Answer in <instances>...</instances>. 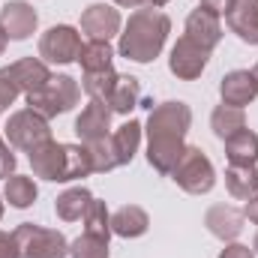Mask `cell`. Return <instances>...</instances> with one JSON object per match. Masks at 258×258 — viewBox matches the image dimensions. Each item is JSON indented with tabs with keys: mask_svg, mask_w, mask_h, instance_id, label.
Instances as JSON below:
<instances>
[{
	"mask_svg": "<svg viewBox=\"0 0 258 258\" xmlns=\"http://www.w3.org/2000/svg\"><path fill=\"white\" fill-rule=\"evenodd\" d=\"M243 216H246L249 222H255V225H258V195H252V198L246 201V207H243Z\"/></svg>",
	"mask_w": 258,
	"mask_h": 258,
	"instance_id": "cell-36",
	"label": "cell"
},
{
	"mask_svg": "<svg viewBox=\"0 0 258 258\" xmlns=\"http://www.w3.org/2000/svg\"><path fill=\"white\" fill-rule=\"evenodd\" d=\"M6 138H9L12 147L30 153V150H36L39 144L51 141V126H48V120H45L39 111L21 108V111H15V114L9 117V123H6Z\"/></svg>",
	"mask_w": 258,
	"mask_h": 258,
	"instance_id": "cell-7",
	"label": "cell"
},
{
	"mask_svg": "<svg viewBox=\"0 0 258 258\" xmlns=\"http://www.w3.org/2000/svg\"><path fill=\"white\" fill-rule=\"evenodd\" d=\"M69 258H108V240L93 237V234H81L69 243Z\"/></svg>",
	"mask_w": 258,
	"mask_h": 258,
	"instance_id": "cell-30",
	"label": "cell"
},
{
	"mask_svg": "<svg viewBox=\"0 0 258 258\" xmlns=\"http://www.w3.org/2000/svg\"><path fill=\"white\" fill-rule=\"evenodd\" d=\"M183 36H189L195 45H201L204 51H213V48L219 45V39H222L219 15L210 12V9H204V6L192 9L189 18H186V33H183Z\"/></svg>",
	"mask_w": 258,
	"mask_h": 258,
	"instance_id": "cell-13",
	"label": "cell"
},
{
	"mask_svg": "<svg viewBox=\"0 0 258 258\" xmlns=\"http://www.w3.org/2000/svg\"><path fill=\"white\" fill-rule=\"evenodd\" d=\"M252 75H255V81H258V63H255V69H252Z\"/></svg>",
	"mask_w": 258,
	"mask_h": 258,
	"instance_id": "cell-41",
	"label": "cell"
},
{
	"mask_svg": "<svg viewBox=\"0 0 258 258\" xmlns=\"http://www.w3.org/2000/svg\"><path fill=\"white\" fill-rule=\"evenodd\" d=\"M120 27H123L120 12H117L114 6H108V3H93V6H87V9L81 12V30H84L90 39L108 42L111 36L120 33Z\"/></svg>",
	"mask_w": 258,
	"mask_h": 258,
	"instance_id": "cell-10",
	"label": "cell"
},
{
	"mask_svg": "<svg viewBox=\"0 0 258 258\" xmlns=\"http://www.w3.org/2000/svg\"><path fill=\"white\" fill-rule=\"evenodd\" d=\"M114 81H117V72H114V66H111V69H99V72H84L81 87H84V93H87L90 99L108 102V93H111Z\"/></svg>",
	"mask_w": 258,
	"mask_h": 258,
	"instance_id": "cell-28",
	"label": "cell"
},
{
	"mask_svg": "<svg viewBox=\"0 0 258 258\" xmlns=\"http://www.w3.org/2000/svg\"><path fill=\"white\" fill-rule=\"evenodd\" d=\"M219 258H255V252H252L249 246H243V243H228V246L219 252Z\"/></svg>",
	"mask_w": 258,
	"mask_h": 258,
	"instance_id": "cell-33",
	"label": "cell"
},
{
	"mask_svg": "<svg viewBox=\"0 0 258 258\" xmlns=\"http://www.w3.org/2000/svg\"><path fill=\"white\" fill-rule=\"evenodd\" d=\"M141 132L144 126L138 120H126L123 126H117V132L111 135V144H114V156H117V168L129 165L138 153V144H141Z\"/></svg>",
	"mask_w": 258,
	"mask_h": 258,
	"instance_id": "cell-21",
	"label": "cell"
},
{
	"mask_svg": "<svg viewBox=\"0 0 258 258\" xmlns=\"http://www.w3.org/2000/svg\"><path fill=\"white\" fill-rule=\"evenodd\" d=\"M210 60V51H204L201 45H195L189 36H180L171 48V57H168V69L180 78V81H195Z\"/></svg>",
	"mask_w": 258,
	"mask_h": 258,
	"instance_id": "cell-9",
	"label": "cell"
},
{
	"mask_svg": "<svg viewBox=\"0 0 258 258\" xmlns=\"http://www.w3.org/2000/svg\"><path fill=\"white\" fill-rule=\"evenodd\" d=\"M36 183L30 180V177H24V174H9L6 177V186H3V198L12 204V207H18V210H24V207H30L33 201H36Z\"/></svg>",
	"mask_w": 258,
	"mask_h": 258,
	"instance_id": "cell-26",
	"label": "cell"
},
{
	"mask_svg": "<svg viewBox=\"0 0 258 258\" xmlns=\"http://www.w3.org/2000/svg\"><path fill=\"white\" fill-rule=\"evenodd\" d=\"M231 3H234V0H201L198 6H204V9H210V12H216V15H225V12L231 9Z\"/></svg>",
	"mask_w": 258,
	"mask_h": 258,
	"instance_id": "cell-35",
	"label": "cell"
},
{
	"mask_svg": "<svg viewBox=\"0 0 258 258\" xmlns=\"http://www.w3.org/2000/svg\"><path fill=\"white\" fill-rule=\"evenodd\" d=\"M114 3L123 9H141V0H114Z\"/></svg>",
	"mask_w": 258,
	"mask_h": 258,
	"instance_id": "cell-37",
	"label": "cell"
},
{
	"mask_svg": "<svg viewBox=\"0 0 258 258\" xmlns=\"http://www.w3.org/2000/svg\"><path fill=\"white\" fill-rule=\"evenodd\" d=\"M225 189L234 198H240V201H249L252 195H258L255 165H228V171H225Z\"/></svg>",
	"mask_w": 258,
	"mask_h": 258,
	"instance_id": "cell-22",
	"label": "cell"
},
{
	"mask_svg": "<svg viewBox=\"0 0 258 258\" xmlns=\"http://www.w3.org/2000/svg\"><path fill=\"white\" fill-rule=\"evenodd\" d=\"M225 21L240 42L258 45V0H234L225 12Z\"/></svg>",
	"mask_w": 258,
	"mask_h": 258,
	"instance_id": "cell-15",
	"label": "cell"
},
{
	"mask_svg": "<svg viewBox=\"0 0 258 258\" xmlns=\"http://www.w3.org/2000/svg\"><path fill=\"white\" fill-rule=\"evenodd\" d=\"M189 126H192V108L180 99H171V102L150 108L144 132H147V162L153 171L171 174L180 153L186 150L183 138H186Z\"/></svg>",
	"mask_w": 258,
	"mask_h": 258,
	"instance_id": "cell-1",
	"label": "cell"
},
{
	"mask_svg": "<svg viewBox=\"0 0 258 258\" xmlns=\"http://www.w3.org/2000/svg\"><path fill=\"white\" fill-rule=\"evenodd\" d=\"M243 213L240 210H234L231 204H213L207 213H204V225H207V231L213 234V237H219V240H234L240 231H243Z\"/></svg>",
	"mask_w": 258,
	"mask_h": 258,
	"instance_id": "cell-16",
	"label": "cell"
},
{
	"mask_svg": "<svg viewBox=\"0 0 258 258\" xmlns=\"http://www.w3.org/2000/svg\"><path fill=\"white\" fill-rule=\"evenodd\" d=\"M9 69H12V75H15V81H18V87H21L24 96L33 93V90H39V87H45V81L51 78L48 66L42 63V60H36V57H21V60L9 63Z\"/></svg>",
	"mask_w": 258,
	"mask_h": 258,
	"instance_id": "cell-19",
	"label": "cell"
},
{
	"mask_svg": "<svg viewBox=\"0 0 258 258\" xmlns=\"http://www.w3.org/2000/svg\"><path fill=\"white\" fill-rule=\"evenodd\" d=\"M36 24H39V15H36V9H33L30 3H24V0H9V3L0 9V27H3V33H6L9 39H15V42L33 36Z\"/></svg>",
	"mask_w": 258,
	"mask_h": 258,
	"instance_id": "cell-11",
	"label": "cell"
},
{
	"mask_svg": "<svg viewBox=\"0 0 258 258\" xmlns=\"http://www.w3.org/2000/svg\"><path fill=\"white\" fill-rule=\"evenodd\" d=\"M87 153H90V162H93V171L96 174H105L111 168H117V156H114V144H111V135L93 141V144H84Z\"/></svg>",
	"mask_w": 258,
	"mask_h": 258,
	"instance_id": "cell-29",
	"label": "cell"
},
{
	"mask_svg": "<svg viewBox=\"0 0 258 258\" xmlns=\"http://www.w3.org/2000/svg\"><path fill=\"white\" fill-rule=\"evenodd\" d=\"M210 129L216 132V138H231V135H237L240 129H246V114H243V108H234V105H216L213 108V114H210Z\"/></svg>",
	"mask_w": 258,
	"mask_h": 258,
	"instance_id": "cell-23",
	"label": "cell"
},
{
	"mask_svg": "<svg viewBox=\"0 0 258 258\" xmlns=\"http://www.w3.org/2000/svg\"><path fill=\"white\" fill-rule=\"evenodd\" d=\"M24 99H27V105H30L33 111H39L45 120H51V117L66 114V111H72V108L78 105L81 87H78V81L69 78V75H51V78L45 81V87L27 93Z\"/></svg>",
	"mask_w": 258,
	"mask_h": 258,
	"instance_id": "cell-4",
	"label": "cell"
},
{
	"mask_svg": "<svg viewBox=\"0 0 258 258\" xmlns=\"http://www.w3.org/2000/svg\"><path fill=\"white\" fill-rule=\"evenodd\" d=\"M114 60V48L102 39H87L78 51V63L84 72H99V69H111Z\"/></svg>",
	"mask_w": 258,
	"mask_h": 258,
	"instance_id": "cell-24",
	"label": "cell"
},
{
	"mask_svg": "<svg viewBox=\"0 0 258 258\" xmlns=\"http://www.w3.org/2000/svg\"><path fill=\"white\" fill-rule=\"evenodd\" d=\"M108 126H111V108L99 99H90L84 105V111L75 117V135L81 138V144H93V141L105 138Z\"/></svg>",
	"mask_w": 258,
	"mask_h": 258,
	"instance_id": "cell-12",
	"label": "cell"
},
{
	"mask_svg": "<svg viewBox=\"0 0 258 258\" xmlns=\"http://www.w3.org/2000/svg\"><path fill=\"white\" fill-rule=\"evenodd\" d=\"M81 33L69 24H54L39 36V57H45L48 63H72L78 60L81 51Z\"/></svg>",
	"mask_w": 258,
	"mask_h": 258,
	"instance_id": "cell-8",
	"label": "cell"
},
{
	"mask_svg": "<svg viewBox=\"0 0 258 258\" xmlns=\"http://www.w3.org/2000/svg\"><path fill=\"white\" fill-rule=\"evenodd\" d=\"M30 168L36 177L54 183H69L93 174V162L84 144H57L54 138L30 150Z\"/></svg>",
	"mask_w": 258,
	"mask_h": 258,
	"instance_id": "cell-3",
	"label": "cell"
},
{
	"mask_svg": "<svg viewBox=\"0 0 258 258\" xmlns=\"http://www.w3.org/2000/svg\"><path fill=\"white\" fill-rule=\"evenodd\" d=\"M18 93H21V87H18V81H15V75H12V69L3 66V69H0V111H6V108L18 99Z\"/></svg>",
	"mask_w": 258,
	"mask_h": 258,
	"instance_id": "cell-31",
	"label": "cell"
},
{
	"mask_svg": "<svg viewBox=\"0 0 258 258\" xmlns=\"http://www.w3.org/2000/svg\"><path fill=\"white\" fill-rule=\"evenodd\" d=\"M90 198H93L90 189H84V186H72V189H66L63 195H57L54 210H57V216H60L63 222H75V219H81V216H84V210H87Z\"/></svg>",
	"mask_w": 258,
	"mask_h": 258,
	"instance_id": "cell-25",
	"label": "cell"
},
{
	"mask_svg": "<svg viewBox=\"0 0 258 258\" xmlns=\"http://www.w3.org/2000/svg\"><path fill=\"white\" fill-rule=\"evenodd\" d=\"M105 105L111 108V114H129L132 108H138L141 105V81L135 75H117Z\"/></svg>",
	"mask_w": 258,
	"mask_h": 258,
	"instance_id": "cell-18",
	"label": "cell"
},
{
	"mask_svg": "<svg viewBox=\"0 0 258 258\" xmlns=\"http://www.w3.org/2000/svg\"><path fill=\"white\" fill-rule=\"evenodd\" d=\"M0 219H3V201H0Z\"/></svg>",
	"mask_w": 258,
	"mask_h": 258,
	"instance_id": "cell-42",
	"label": "cell"
},
{
	"mask_svg": "<svg viewBox=\"0 0 258 258\" xmlns=\"http://www.w3.org/2000/svg\"><path fill=\"white\" fill-rule=\"evenodd\" d=\"M147 228H150V216L138 204H123L120 210L111 213V234H117V237H126V240L141 237Z\"/></svg>",
	"mask_w": 258,
	"mask_h": 258,
	"instance_id": "cell-17",
	"label": "cell"
},
{
	"mask_svg": "<svg viewBox=\"0 0 258 258\" xmlns=\"http://www.w3.org/2000/svg\"><path fill=\"white\" fill-rule=\"evenodd\" d=\"M183 192L189 195H207L216 183V171H213V162L204 156L201 147H186L177 159V165L171 168L168 174Z\"/></svg>",
	"mask_w": 258,
	"mask_h": 258,
	"instance_id": "cell-5",
	"label": "cell"
},
{
	"mask_svg": "<svg viewBox=\"0 0 258 258\" xmlns=\"http://www.w3.org/2000/svg\"><path fill=\"white\" fill-rule=\"evenodd\" d=\"M219 96L225 105H234V108H243L249 105L258 96V81L249 69H234L228 72L222 81H219Z\"/></svg>",
	"mask_w": 258,
	"mask_h": 258,
	"instance_id": "cell-14",
	"label": "cell"
},
{
	"mask_svg": "<svg viewBox=\"0 0 258 258\" xmlns=\"http://www.w3.org/2000/svg\"><path fill=\"white\" fill-rule=\"evenodd\" d=\"M225 156L231 165H255L258 162V135L252 129H240L237 135L225 138Z\"/></svg>",
	"mask_w": 258,
	"mask_h": 258,
	"instance_id": "cell-20",
	"label": "cell"
},
{
	"mask_svg": "<svg viewBox=\"0 0 258 258\" xmlns=\"http://www.w3.org/2000/svg\"><path fill=\"white\" fill-rule=\"evenodd\" d=\"M15 171V153L9 150L6 141H0V180H6Z\"/></svg>",
	"mask_w": 258,
	"mask_h": 258,
	"instance_id": "cell-32",
	"label": "cell"
},
{
	"mask_svg": "<svg viewBox=\"0 0 258 258\" xmlns=\"http://www.w3.org/2000/svg\"><path fill=\"white\" fill-rule=\"evenodd\" d=\"M171 33V18L159 9H150V6H141L129 15V21L123 24V33H120V54L126 60L135 63H150L159 57L165 39Z\"/></svg>",
	"mask_w": 258,
	"mask_h": 258,
	"instance_id": "cell-2",
	"label": "cell"
},
{
	"mask_svg": "<svg viewBox=\"0 0 258 258\" xmlns=\"http://www.w3.org/2000/svg\"><path fill=\"white\" fill-rule=\"evenodd\" d=\"M6 42H9V36H6V33H3V27H0V54L6 51Z\"/></svg>",
	"mask_w": 258,
	"mask_h": 258,
	"instance_id": "cell-39",
	"label": "cell"
},
{
	"mask_svg": "<svg viewBox=\"0 0 258 258\" xmlns=\"http://www.w3.org/2000/svg\"><path fill=\"white\" fill-rule=\"evenodd\" d=\"M168 0H141V6H150V9H159V6H165Z\"/></svg>",
	"mask_w": 258,
	"mask_h": 258,
	"instance_id": "cell-38",
	"label": "cell"
},
{
	"mask_svg": "<svg viewBox=\"0 0 258 258\" xmlns=\"http://www.w3.org/2000/svg\"><path fill=\"white\" fill-rule=\"evenodd\" d=\"M0 258H18V246H15V237L0 231Z\"/></svg>",
	"mask_w": 258,
	"mask_h": 258,
	"instance_id": "cell-34",
	"label": "cell"
},
{
	"mask_svg": "<svg viewBox=\"0 0 258 258\" xmlns=\"http://www.w3.org/2000/svg\"><path fill=\"white\" fill-rule=\"evenodd\" d=\"M84 231L87 234H93V237H102V240H108L111 237V213H108V207H105V201H99V198H90V204H87V210H84Z\"/></svg>",
	"mask_w": 258,
	"mask_h": 258,
	"instance_id": "cell-27",
	"label": "cell"
},
{
	"mask_svg": "<svg viewBox=\"0 0 258 258\" xmlns=\"http://www.w3.org/2000/svg\"><path fill=\"white\" fill-rule=\"evenodd\" d=\"M15 246H18V258H66L69 255V243L60 231L54 228H42L33 222H21L15 231Z\"/></svg>",
	"mask_w": 258,
	"mask_h": 258,
	"instance_id": "cell-6",
	"label": "cell"
},
{
	"mask_svg": "<svg viewBox=\"0 0 258 258\" xmlns=\"http://www.w3.org/2000/svg\"><path fill=\"white\" fill-rule=\"evenodd\" d=\"M252 252L258 255V234H255V240H252Z\"/></svg>",
	"mask_w": 258,
	"mask_h": 258,
	"instance_id": "cell-40",
	"label": "cell"
}]
</instances>
